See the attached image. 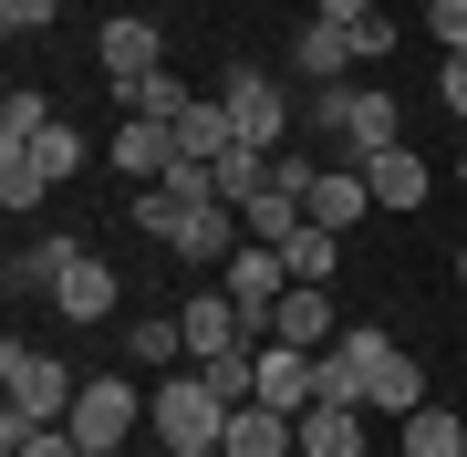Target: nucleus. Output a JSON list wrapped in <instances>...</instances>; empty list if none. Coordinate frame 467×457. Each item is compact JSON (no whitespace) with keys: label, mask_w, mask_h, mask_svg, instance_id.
<instances>
[{"label":"nucleus","mask_w":467,"mask_h":457,"mask_svg":"<svg viewBox=\"0 0 467 457\" xmlns=\"http://www.w3.org/2000/svg\"><path fill=\"white\" fill-rule=\"evenodd\" d=\"M73 364L63 354H42V343H11V354H0V447H21L32 437V426H63L73 416Z\"/></svg>","instance_id":"f257e3e1"},{"label":"nucleus","mask_w":467,"mask_h":457,"mask_svg":"<svg viewBox=\"0 0 467 457\" xmlns=\"http://www.w3.org/2000/svg\"><path fill=\"white\" fill-rule=\"evenodd\" d=\"M146 426H156V447H218L229 437V395H218L198 364H177V374L146 385Z\"/></svg>","instance_id":"f03ea898"},{"label":"nucleus","mask_w":467,"mask_h":457,"mask_svg":"<svg viewBox=\"0 0 467 457\" xmlns=\"http://www.w3.org/2000/svg\"><path fill=\"white\" fill-rule=\"evenodd\" d=\"M312 125H322V136H343V146H353V167H364V156H384V146L405 136L395 94H374V84H312Z\"/></svg>","instance_id":"7ed1b4c3"},{"label":"nucleus","mask_w":467,"mask_h":457,"mask_svg":"<svg viewBox=\"0 0 467 457\" xmlns=\"http://www.w3.org/2000/svg\"><path fill=\"white\" fill-rule=\"evenodd\" d=\"M73 437H84V457H115L135 426H146V385H135V374H94L84 395H73Z\"/></svg>","instance_id":"20e7f679"},{"label":"nucleus","mask_w":467,"mask_h":457,"mask_svg":"<svg viewBox=\"0 0 467 457\" xmlns=\"http://www.w3.org/2000/svg\"><path fill=\"white\" fill-rule=\"evenodd\" d=\"M218 104H229V125H239V146H260V156H281V136H291V94L270 84L260 63H229V73H218Z\"/></svg>","instance_id":"39448f33"},{"label":"nucleus","mask_w":467,"mask_h":457,"mask_svg":"<svg viewBox=\"0 0 467 457\" xmlns=\"http://www.w3.org/2000/svg\"><path fill=\"white\" fill-rule=\"evenodd\" d=\"M218 291H229V302L250 312V333L270 343V312H281V291H291V271H281V250H260V239H239V250L218 260Z\"/></svg>","instance_id":"423d86ee"},{"label":"nucleus","mask_w":467,"mask_h":457,"mask_svg":"<svg viewBox=\"0 0 467 457\" xmlns=\"http://www.w3.org/2000/svg\"><path fill=\"white\" fill-rule=\"evenodd\" d=\"M333 333H343L333 281H291V291H281V312H270V343H291V354H322Z\"/></svg>","instance_id":"0eeeda50"},{"label":"nucleus","mask_w":467,"mask_h":457,"mask_svg":"<svg viewBox=\"0 0 467 457\" xmlns=\"http://www.w3.org/2000/svg\"><path fill=\"white\" fill-rule=\"evenodd\" d=\"M94 63H104V84H135V73H156V63H167V32H156V21L146 11H115V21H104V42H94Z\"/></svg>","instance_id":"6e6552de"},{"label":"nucleus","mask_w":467,"mask_h":457,"mask_svg":"<svg viewBox=\"0 0 467 457\" xmlns=\"http://www.w3.org/2000/svg\"><path fill=\"white\" fill-rule=\"evenodd\" d=\"M104 167H115V177H135V187H156V177L177 167V125H156V115H125L115 136H104Z\"/></svg>","instance_id":"1a4fd4ad"},{"label":"nucleus","mask_w":467,"mask_h":457,"mask_svg":"<svg viewBox=\"0 0 467 457\" xmlns=\"http://www.w3.org/2000/svg\"><path fill=\"white\" fill-rule=\"evenodd\" d=\"M229 457H301V416H281V406H229V437H218Z\"/></svg>","instance_id":"9d476101"},{"label":"nucleus","mask_w":467,"mask_h":457,"mask_svg":"<svg viewBox=\"0 0 467 457\" xmlns=\"http://www.w3.org/2000/svg\"><path fill=\"white\" fill-rule=\"evenodd\" d=\"M177 322H187V364H208V354H229V343H260V333H250V312H239L229 291H208V302H187Z\"/></svg>","instance_id":"9b49d317"},{"label":"nucleus","mask_w":467,"mask_h":457,"mask_svg":"<svg viewBox=\"0 0 467 457\" xmlns=\"http://www.w3.org/2000/svg\"><path fill=\"white\" fill-rule=\"evenodd\" d=\"M416 406H426V364H416V354L395 343V354L374 364V385H364V416H395V426H405Z\"/></svg>","instance_id":"f8f14e48"},{"label":"nucleus","mask_w":467,"mask_h":457,"mask_svg":"<svg viewBox=\"0 0 467 457\" xmlns=\"http://www.w3.org/2000/svg\"><path fill=\"white\" fill-rule=\"evenodd\" d=\"M353 219H374V187H364V167H322L312 177V229H353Z\"/></svg>","instance_id":"ddd939ff"},{"label":"nucleus","mask_w":467,"mask_h":457,"mask_svg":"<svg viewBox=\"0 0 467 457\" xmlns=\"http://www.w3.org/2000/svg\"><path fill=\"white\" fill-rule=\"evenodd\" d=\"M291 63L312 73V84H343L364 52H353V21H301V42H291Z\"/></svg>","instance_id":"4468645a"},{"label":"nucleus","mask_w":467,"mask_h":457,"mask_svg":"<svg viewBox=\"0 0 467 457\" xmlns=\"http://www.w3.org/2000/svg\"><path fill=\"white\" fill-rule=\"evenodd\" d=\"M198 208H208V198H177L167 177H156V187H135V229H146L156 250H187V229H198Z\"/></svg>","instance_id":"2eb2a0df"},{"label":"nucleus","mask_w":467,"mask_h":457,"mask_svg":"<svg viewBox=\"0 0 467 457\" xmlns=\"http://www.w3.org/2000/svg\"><path fill=\"white\" fill-rule=\"evenodd\" d=\"M364 187H374V208H426V156L384 146V156H364Z\"/></svg>","instance_id":"dca6fc26"},{"label":"nucleus","mask_w":467,"mask_h":457,"mask_svg":"<svg viewBox=\"0 0 467 457\" xmlns=\"http://www.w3.org/2000/svg\"><path fill=\"white\" fill-rule=\"evenodd\" d=\"M52 187H63V177L42 167V146H0V208H11V219H32Z\"/></svg>","instance_id":"f3484780"},{"label":"nucleus","mask_w":467,"mask_h":457,"mask_svg":"<svg viewBox=\"0 0 467 457\" xmlns=\"http://www.w3.org/2000/svg\"><path fill=\"white\" fill-rule=\"evenodd\" d=\"M260 406H281V416L312 406V354H291V343H260Z\"/></svg>","instance_id":"a211bd4d"},{"label":"nucleus","mask_w":467,"mask_h":457,"mask_svg":"<svg viewBox=\"0 0 467 457\" xmlns=\"http://www.w3.org/2000/svg\"><path fill=\"white\" fill-rule=\"evenodd\" d=\"M125 354L146 364V374H177V364H187V322H177V312H135V322H125Z\"/></svg>","instance_id":"6ab92c4d"},{"label":"nucleus","mask_w":467,"mask_h":457,"mask_svg":"<svg viewBox=\"0 0 467 457\" xmlns=\"http://www.w3.org/2000/svg\"><path fill=\"white\" fill-rule=\"evenodd\" d=\"M229 146H239L229 104H218V94H198V104H187V115H177V156H198V167H218V156H229Z\"/></svg>","instance_id":"aec40b11"},{"label":"nucleus","mask_w":467,"mask_h":457,"mask_svg":"<svg viewBox=\"0 0 467 457\" xmlns=\"http://www.w3.org/2000/svg\"><path fill=\"white\" fill-rule=\"evenodd\" d=\"M52 312H63V322H104V312H115V271L84 250V260L63 271V291H52Z\"/></svg>","instance_id":"412c9836"},{"label":"nucleus","mask_w":467,"mask_h":457,"mask_svg":"<svg viewBox=\"0 0 467 457\" xmlns=\"http://www.w3.org/2000/svg\"><path fill=\"white\" fill-rule=\"evenodd\" d=\"M301 457H364V406H301Z\"/></svg>","instance_id":"4be33fe9"},{"label":"nucleus","mask_w":467,"mask_h":457,"mask_svg":"<svg viewBox=\"0 0 467 457\" xmlns=\"http://www.w3.org/2000/svg\"><path fill=\"white\" fill-rule=\"evenodd\" d=\"M73 260H84V250H73V239L52 229V239H32V250L11 260V291H63V271H73Z\"/></svg>","instance_id":"5701e85b"},{"label":"nucleus","mask_w":467,"mask_h":457,"mask_svg":"<svg viewBox=\"0 0 467 457\" xmlns=\"http://www.w3.org/2000/svg\"><path fill=\"white\" fill-rule=\"evenodd\" d=\"M333 260H343V239H333V229H312V219L281 239V271H291V281H333Z\"/></svg>","instance_id":"b1692460"},{"label":"nucleus","mask_w":467,"mask_h":457,"mask_svg":"<svg viewBox=\"0 0 467 457\" xmlns=\"http://www.w3.org/2000/svg\"><path fill=\"white\" fill-rule=\"evenodd\" d=\"M187 104H198V94H187V84H177L167 63H156V73H135V84H125V115H156V125H177Z\"/></svg>","instance_id":"393cba45"},{"label":"nucleus","mask_w":467,"mask_h":457,"mask_svg":"<svg viewBox=\"0 0 467 457\" xmlns=\"http://www.w3.org/2000/svg\"><path fill=\"white\" fill-rule=\"evenodd\" d=\"M301 219H312V208H301V198H281V187H260V198H250V208H239V229H250V239H260V250H281V239H291Z\"/></svg>","instance_id":"a878e982"},{"label":"nucleus","mask_w":467,"mask_h":457,"mask_svg":"<svg viewBox=\"0 0 467 457\" xmlns=\"http://www.w3.org/2000/svg\"><path fill=\"white\" fill-rule=\"evenodd\" d=\"M405 457H467V426L447 406H416V416H405Z\"/></svg>","instance_id":"bb28decb"},{"label":"nucleus","mask_w":467,"mask_h":457,"mask_svg":"<svg viewBox=\"0 0 467 457\" xmlns=\"http://www.w3.org/2000/svg\"><path fill=\"white\" fill-rule=\"evenodd\" d=\"M52 125H63V115H52V94H32V84L0 104V146H32V136H52Z\"/></svg>","instance_id":"cd10ccee"},{"label":"nucleus","mask_w":467,"mask_h":457,"mask_svg":"<svg viewBox=\"0 0 467 457\" xmlns=\"http://www.w3.org/2000/svg\"><path fill=\"white\" fill-rule=\"evenodd\" d=\"M32 146H42V167H52V177H73V167L94 156V136H73V125H52V136H32Z\"/></svg>","instance_id":"c85d7f7f"},{"label":"nucleus","mask_w":467,"mask_h":457,"mask_svg":"<svg viewBox=\"0 0 467 457\" xmlns=\"http://www.w3.org/2000/svg\"><path fill=\"white\" fill-rule=\"evenodd\" d=\"M52 21H63V0H0V32H11V42L21 32H52Z\"/></svg>","instance_id":"c756f323"},{"label":"nucleus","mask_w":467,"mask_h":457,"mask_svg":"<svg viewBox=\"0 0 467 457\" xmlns=\"http://www.w3.org/2000/svg\"><path fill=\"white\" fill-rule=\"evenodd\" d=\"M426 32L436 52H467V0H426Z\"/></svg>","instance_id":"7c9ffc66"},{"label":"nucleus","mask_w":467,"mask_h":457,"mask_svg":"<svg viewBox=\"0 0 467 457\" xmlns=\"http://www.w3.org/2000/svg\"><path fill=\"white\" fill-rule=\"evenodd\" d=\"M312 177H322L312 156H270V187H281V198H301V208H312Z\"/></svg>","instance_id":"2f4dec72"},{"label":"nucleus","mask_w":467,"mask_h":457,"mask_svg":"<svg viewBox=\"0 0 467 457\" xmlns=\"http://www.w3.org/2000/svg\"><path fill=\"white\" fill-rule=\"evenodd\" d=\"M353 52H364V63H384V52H395V21H384V11H374V21H353Z\"/></svg>","instance_id":"473e14b6"},{"label":"nucleus","mask_w":467,"mask_h":457,"mask_svg":"<svg viewBox=\"0 0 467 457\" xmlns=\"http://www.w3.org/2000/svg\"><path fill=\"white\" fill-rule=\"evenodd\" d=\"M436 94H447V115H467V52H447V73H436Z\"/></svg>","instance_id":"72a5a7b5"},{"label":"nucleus","mask_w":467,"mask_h":457,"mask_svg":"<svg viewBox=\"0 0 467 457\" xmlns=\"http://www.w3.org/2000/svg\"><path fill=\"white\" fill-rule=\"evenodd\" d=\"M384 0H312V21H374Z\"/></svg>","instance_id":"f704fd0d"},{"label":"nucleus","mask_w":467,"mask_h":457,"mask_svg":"<svg viewBox=\"0 0 467 457\" xmlns=\"http://www.w3.org/2000/svg\"><path fill=\"white\" fill-rule=\"evenodd\" d=\"M167 457H229V447H167Z\"/></svg>","instance_id":"c9c22d12"},{"label":"nucleus","mask_w":467,"mask_h":457,"mask_svg":"<svg viewBox=\"0 0 467 457\" xmlns=\"http://www.w3.org/2000/svg\"><path fill=\"white\" fill-rule=\"evenodd\" d=\"M457 187H467V156H457Z\"/></svg>","instance_id":"e433bc0d"},{"label":"nucleus","mask_w":467,"mask_h":457,"mask_svg":"<svg viewBox=\"0 0 467 457\" xmlns=\"http://www.w3.org/2000/svg\"><path fill=\"white\" fill-rule=\"evenodd\" d=\"M457 281H467V250H457Z\"/></svg>","instance_id":"4c0bfd02"},{"label":"nucleus","mask_w":467,"mask_h":457,"mask_svg":"<svg viewBox=\"0 0 467 457\" xmlns=\"http://www.w3.org/2000/svg\"><path fill=\"white\" fill-rule=\"evenodd\" d=\"M115 457H125V447H115Z\"/></svg>","instance_id":"58836bf2"}]
</instances>
